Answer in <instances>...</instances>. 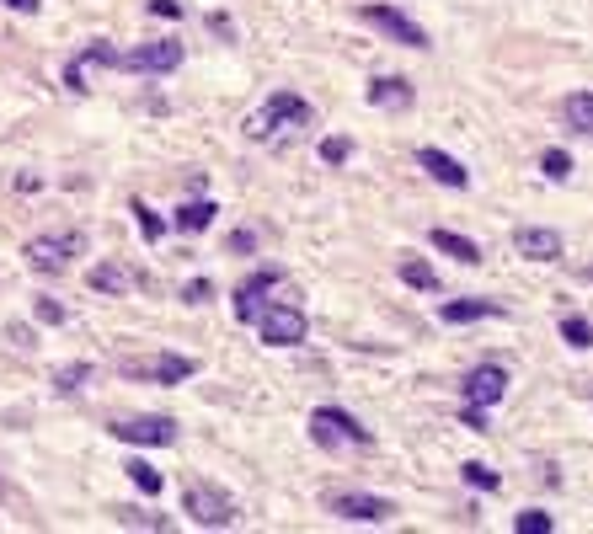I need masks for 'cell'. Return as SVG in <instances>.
<instances>
[{
  "instance_id": "8992f818",
  "label": "cell",
  "mask_w": 593,
  "mask_h": 534,
  "mask_svg": "<svg viewBox=\"0 0 593 534\" xmlns=\"http://www.w3.org/2000/svg\"><path fill=\"white\" fill-rule=\"evenodd\" d=\"M22 257H27L33 273H59L70 257H81V235H75V230H65V235H33Z\"/></svg>"
},
{
  "instance_id": "d4e9b609",
  "label": "cell",
  "mask_w": 593,
  "mask_h": 534,
  "mask_svg": "<svg viewBox=\"0 0 593 534\" xmlns=\"http://www.w3.org/2000/svg\"><path fill=\"white\" fill-rule=\"evenodd\" d=\"M123 470H129V481H134L145 497H155V492H161V470H155V465H145V460H129Z\"/></svg>"
},
{
  "instance_id": "277c9868",
  "label": "cell",
  "mask_w": 593,
  "mask_h": 534,
  "mask_svg": "<svg viewBox=\"0 0 593 534\" xmlns=\"http://www.w3.org/2000/svg\"><path fill=\"white\" fill-rule=\"evenodd\" d=\"M123 374L129 380H155V385H182L198 374V358L182 353H161V358H123Z\"/></svg>"
},
{
  "instance_id": "6da1fadb",
  "label": "cell",
  "mask_w": 593,
  "mask_h": 534,
  "mask_svg": "<svg viewBox=\"0 0 593 534\" xmlns=\"http://www.w3.org/2000/svg\"><path fill=\"white\" fill-rule=\"evenodd\" d=\"M316 123V113H310L305 97H294V91H273L268 107L246 123V134L252 139H268V134H289V129H310Z\"/></svg>"
},
{
  "instance_id": "74e56055",
  "label": "cell",
  "mask_w": 593,
  "mask_h": 534,
  "mask_svg": "<svg viewBox=\"0 0 593 534\" xmlns=\"http://www.w3.org/2000/svg\"><path fill=\"white\" fill-rule=\"evenodd\" d=\"M0 492H6V481H0Z\"/></svg>"
},
{
  "instance_id": "4316f807",
  "label": "cell",
  "mask_w": 593,
  "mask_h": 534,
  "mask_svg": "<svg viewBox=\"0 0 593 534\" xmlns=\"http://www.w3.org/2000/svg\"><path fill=\"white\" fill-rule=\"evenodd\" d=\"M540 171H545L551 182H567V177H572V155H567V150H545V155H540Z\"/></svg>"
},
{
  "instance_id": "836d02e7",
  "label": "cell",
  "mask_w": 593,
  "mask_h": 534,
  "mask_svg": "<svg viewBox=\"0 0 593 534\" xmlns=\"http://www.w3.org/2000/svg\"><path fill=\"white\" fill-rule=\"evenodd\" d=\"M38 321L59 326V321H65V305H54V300H38Z\"/></svg>"
},
{
  "instance_id": "7c38bea8",
  "label": "cell",
  "mask_w": 593,
  "mask_h": 534,
  "mask_svg": "<svg viewBox=\"0 0 593 534\" xmlns=\"http://www.w3.org/2000/svg\"><path fill=\"white\" fill-rule=\"evenodd\" d=\"M508 396V369L503 364H481L465 374V401L471 406H497Z\"/></svg>"
},
{
  "instance_id": "e0dca14e",
  "label": "cell",
  "mask_w": 593,
  "mask_h": 534,
  "mask_svg": "<svg viewBox=\"0 0 593 534\" xmlns=\"http://www.w3.org/2000/svg\"><path fill=\"white\" fill-rule=\"evenodd\" d=\"M91 65H118V49H113V43H91L81 59H70L65 86H70V91H86V70H91Z\"/></svg>"
},
{
  "instance_id": "d6a6232c",
  "label": "cell",
  "mask_w": 593,
  "mask_h": 534,
  "mask_svg": "<svg viewBox=\"0 0 593 534\" xmlns=\"http://www.w3.org/2000/svg\"><path fill=\"white\" fill-rule=\"evenodd\" d=\"M230 251H236V257H252V251H257V235H252V230H236V235H230Z\"/></svg>"
},
{
  "instance_id": "5bb4252c",
  "label": "cell",
  "mask_w": 593,
  "mask_h": 534,
  "mask_svg": "<svg viewBox=\"0 0 593 534\" xmlns=\"http://www.w3.org/2000/svg\"><path fill=\"white\" fill-rule=\"evenodd\" d=\"M417 161H423V171H428L433 182H444V187H471V171H465L455 155H444V150L423 145V150H417Z\"/></svg>"
},
{
  "instance_id": "f546056e",
  "label": "cell",
  "mask_w": 593,
  "mask_h": 534,
  "mask_svg": "<svg viewBox=\"0 0 593 534\" xmlns=\"http://www.w3.org/2000/svg\"><path fill=\"white\" fill-rule=\"evenodd\" d=\"M134 219H139V230H145V241H161V235H166L161 214H155V209H145V203H134Z\"/></svg>"
},
{
  "instance_id": "ac0fdd59",
  "label": "cell",
  "mask_w": 593,
  "mask_h": 534,
  "mask_svg": "<svg viewBox=\"0 0 593 534\" xmlns=\"http://www.w3.org/2000/svg\"><path fill=\"white\" fill-rule=\"evenodd\" d=\"M439 316H444L449 326H465V321L503 316V305H492V300H449V305H439Z\"/></svg>"
},
{
  "instance_id": "ffe728a7",
  "label": "cell",
  "mask_w": 593,
  "mask_h": 534,
  "mask_svg": "<svg viewBox=\"0 0 593 534\" xmlns=\"http://www.w3.org/2000/svg\"><path fill=\"white\" fill-rule=\"evenodd\" d=\"M428 241L439 246L444 257H455V262H481V246H476V241H465L460 230H439V225H433V230H428Z\"/></svg>"
},
{
  "instance_id": "ba28073f",
  "label": "cell",
  "mask_w": 593,
  "mask_h": 534,
  "mask_svg": "<svg viewBox=\"0 0 593 534\" xmlns=\"http://www.w3.org/2000/svg\"><path fill=\"white\" fill-rule=\"evenodd\" d=\"M113 438H123V444H150V449H171L177 444V422L171 417H118L113 422Z\"/></svg>"
},
{
  "instance_id": "5b68a950",
  "label": "cell",
  "mask_w": 593,
  "mask_h": 534,
  "mask_svg": "<svg viewBox=\"0 0 593 534\" xmlns=\"http://www.w3.org/2000/svg\"><path fill=\"white\" fill-rule=\"evenodd\" d=\"M257 332H262L268 348H300V342H305V310H294V305L257 310Z\"/></svg>"
},
{
  "instance_id": "d6986e66",
  "label": "cell",
  "mask_w": 593,
  "mask_h": 534,
  "mask_svg": "<svg viewBox=\"0 0 593 534\" xmlns=\"http://www.w3.org/2000/svg\"><path fill=\"white\" fill-rule=\"evenodd\" d=\"M214 214H220V203H214V198H193V203H182V209H177V230L198 235V230L214 225Z\"/></svg>"
},
{
  "instance_id": "d590c367",
  "label": "cell",
  "mask_w": 593,
  "mask_h": 534,
  "mask_svg": "<svg viewBox=\"0 0 593 534\" xmlns=\"http://www.w3.org/2000/svg\"><path fill=\"white\" fill-rule=\"evenodd\" d=\"M150 11H155V17H182V6H177V0H150Z\"/></svg>"
},
{
  "instance_id": "7402d4cb",
  "label": "cell",
  "mask_w": 593,
  "mask_h": 534,
  "mask_svg": "<svg viewBox=\"0 0 593 534\" xmlns=\"http://www.w3.org/2000/svg\"><path fill=\"white\" fill-rule=\"evenodd\" d=\"M401 284H412V289H439V273H433L423 257H407V262H401Z\"/></svg>"
},
{
  "instance_id": "9a60e30c",
  "label": "cell",
  "mask_w": 593,
  "mask_h": 534,
  "mask_svg": "<svg viewBox=\"0 0 593 534\" xmlns=\"http://www.w3.org/2000/svg\"><path fill=\"white\" fill-rule=\"evenodd\" d=\"M412 81H401V75H380V81H369V102L385 107V113H407L412 107Z\"/></svg>"
},
{
  "instance_id": "f1b7e54d",
  "label": "cell",
  "mask_w": 593,
  "mask_h": 534,
  "mask_svg": "<svg viewBox=\"0 0 593 534\" xmlns=\"http://www.w3.org/2000/svg\"><path fill=\"white\" fill-rule=\"evenodd\" d=\"M551 513H519L513 518V534H551Z\"/></svg>"
},
{
  "instance_id": "3957f363",
  "label": "cell",
  "mask_w": 593,
  "mask_h": 534,
  "mask_svg": "<svg viewBox=\"0 0 593 534\" xmlns=\"http://www.w3.org/2000/svg\"><path fill=\"white\" fill-rule=\"evenodd\" d=\"M182 508L193 513L198 529H225V524H236V502H230L220 486H209V481H187V486H182Z\"/></svg>"
},
{
  "instance_id": "4dcf8cb0",
  "label": "cell",
  "mask_w": 593,
  "mask_h": 534,
  "mask_svg": "<svg viewBox=\"0 0 593 534\" xmlns=\"http://www.w3.org/2000/svg\"><path fill=\"white\" fill-rule=\"evenodd\" d=\"M348 150H353V145H348V139H342V134L321 139V161H326V166H342V161H348Z\"/></svg>"
},
{
  "instance_id": "1f68e13d",
  "label": "cell",
  "mask_w": 593,
  "mask_h": 534,
  "mask_svg": "<svg viewBox=\"0 0 593 534\" xmlns=\"http://www.w3.org/2000/svg\"><path fill=\"white\" fill-rule=\"evenodd\" d=\"M182 300H187V305H209V300H214V284H209V278H193V284L182 289Z\"/></svg>"
},
{
  "instance_id": "603a6c76",
  "label": "cell",
  "mask_w": 593,
  "mask_h": 534,
  "mask_svg": "<svg viewBox=\"0 0 593 534\" xmlns=\"http://www.w3.org/2000/svg\"><path fill=\"white\" fill-rule=\"evenodd\" d=\"M113 518L123 529H171V518H161V513H139V508H113Z\"/></svg>"
},
{
  "instance_id": "8fae6325",
  "label": "cell",
  "mask_w": 593,
  "mask_h": 534,
  "mask_svg": "<svg viewBox=\"0 0 593 534\" xmlns=\"http://www.w3.org/2000/svg\"><path fill=\"white\" fill-rule=\"evenodd\" d=\"M86 284L97 289V294H134V289H145L150 278L139 273L134 262H97V267H91V278H86Z\"/></svg>"
},
{
  "instance_id": "8d00e7d4",
  "label": "cell",
  "mask_w": 593,
  "mask_h": 534,
  "mask_svg": "<svg viewBox=\"0 0 593 534\" xmlns=\"http://www.w3.org/2000/svg\"><path fill=\"white\" fill-rule=\"evenodd\" d=\"M0 6H11V11H27V17H33V11H38V0H0Z\"/></svg>"
},
{
  "instance_id": "83f0119b",
  "label": "cell",
  "mask_w": 593,
  "mask_h": 534,
  "mask_svg": "<svg viewBox=\"0 0 593 534\" xmlns=\"http://www.w3.org/2000/svg\"><path fill=\"white\" fill-rule=\"evenodd\" d=\"M86 374H91V364H70V369H59V374H54V390H59V396H70V390H81Z\"/></svg>"
},
{
  "instance_id": "e575fe53",
  "label": "cell",
  "mask_w": 593,
  "mask_h": 534,
  "mask_svg": "<svg viewBox=\"0 0 593 534\" xmlns=\"http://www.w3.org/2000/svg\"><path fill=\"white\" fill-rule=\"evenodd\" d=\"M465 428L487 433V406H465Z\"/></svg>"
},
{
  "instance_id": "484cf974",
  "label": "cell",
  "mask_w": 593,
  "mask_h": 534,
  "mask_svg": "<svg viewBox=\"0 0 593 534\" xmlns=\"http://www.w3.org/2000/svg\"><path fill=\"white\" fill-rule=\"evenodd\" d=\"M460 476H465V486H481V492H497V470L492 465H481V460H471V465H460Z\"/></svg>"
},
{
  "instance_id": "9c48e42d",
  "label": "cell",
  "mask_w": 593,
  "mask_h": 534,
  "mask_svg": "<svg viewBox=\"0 0 593 534\" xmlns=\"http://www.w3.org/2000/svg\"><path fill=\"white\" fill-rule=\"evenodd\" d=\"M326 513L348 518V524H385V518H396V502L369 497V492H342V497L326 502Z\"/></svg>"
},
{
  "instance_id": "2e32d148",
  "label": "cell",
  "mask_w": 593,
  "mask_h": 534,
  "mask_svg": "<svg viewBox=\"0 0 593 534\" xmlns=\"http://www.w3.org/2000/svg\"><path fill=\"white\" fill-rule=\"evenodd\" d=\"M513 246H519L529 262H556L561 257V235L556 230H540V225H524L519 235H513Z\"/></svg>"
},
{
  "instance_id": "52a82bcc",
  "label": "cell",
  "mask_w": 593,
  "mask_h": 534,
  "mask_svg": "<svg viewBox=\"0 0 593 534\" xmlns=\"http://www.w3.org/2000/svg\"><path fill=\"white\" fill-rule=\"evenodd\" d=\"M182 65V43L177 38H155V43H139V49L118 54V70H134V75H166Z\"/></svg>"
},
{
  "instance_id": "7a4b0ae2",
  "label": "cell",
  "mask_w": 593,
  "mask_h": 534,
  "mask_svg": "<svg viewBox=\"0 0 593 534\" xmlns=\"http://www.w3.org/2000/svg\"><path fill=\"white\" fill-rule=\"evenodd\" d=\"M310 438H316L321 449H348V444L369 449L374 444L364 422H358L353 412H342V406H316V412H310Z\"/></svg>"
},
{
  "instance_id": "4fadbf2b",
  "label": "cell",
  "mask_w": 593,
  "mask_h": 534,
  "mask_svg": "<svg viewBox=\"0 0 593 534\" xmlns=\"http://www.w3.org/2000/svg\"><path fill=\"white\" fill-rule=\"evenodd\" d=\"M278 278H284L278 267H257V273H252V278H246V284L236 289V316H241V321H257V310H262V294H268V289H278Z\"/></svg>"
},
{
  "instance_id": "30bf717a",
  "label": "cell",
  "mask_w": 593,
  "mask_h": 534,
  "mask_svg": "<svg viewBox=\"0 0 593 534\" xmlns=\"http://www.w3.org/2000/svg\"><path fill=\"white\" fill-rule=\"evenodd\" d=\"M364 22L380 27V33H390L396 43H407V49H428V33L412 17H401L396 6H380V0H374V6H364Z\"/></svg>"
},
{
  "instance_id": "f35d334b",
  "label": "cell",
  "mask_w": 593,
  "mask_h": 534,
  "mask_svg": "<svg viewBox=\"0 0 593 534\" xmlns=\"http://www.w3.org/2000/svg\"><path fill=\"white\" fill-rule=\"evenodd\" d=\"M588 278H593V267H588Z\"/></svg>"
},
{
  "instance_id": "cb8c5ba5",
  "label": "cell",
  "mask_w": 593,
  "mask_h": 534,
  "mask_svg": "<svg viewBox=\"0 0 593 534\" xmlns=\"http://www.w3.org/2000/svg\"><path fill=\"white\" fill-rule=\"evenodd\" d=\"M561 337H567L572 342V348H593V321L588 316H561Z\"/></svg>"
},
{
  "instance_id": "44dd1931",
  "label": "cell",
  "mask_w": 593,
  "mask_h": 534,
  "mask_svg": "<svg viewBox=\"0 0 593 534\" xmlns=\"http://www.w3.org/2000/svg\"><path fill=\"white\" fill-rule=\"evenodd\" d=\"M561 118H567V129L593 134V91H572V97L561 102Z\"/></svg>"
}]
</instances>
